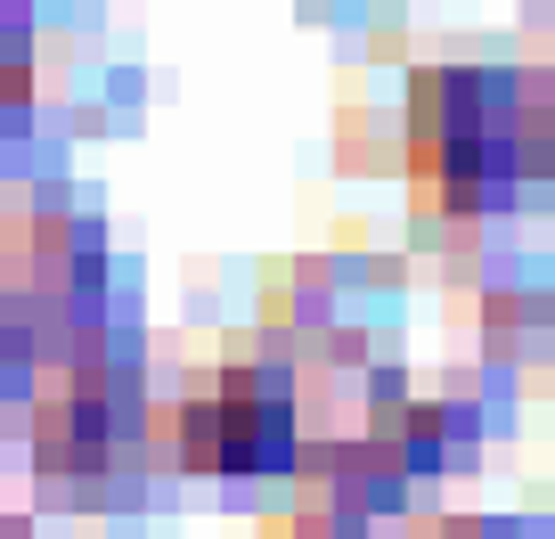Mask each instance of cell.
<instances>
[{
    "mask_svg": "<svg viewBox=\"0 0 555 539\" xmlns=\"http://www.w3.org/2000/svg\"><path fill=\"white\" fill-rule=\"evenodd\" d=\"M172 450L196 474H286L302 458L295 384L278 368H221L172 409Z\"/></svg>",
    "mask_w": 555,
    "mask_h": 539,
    "instance_id": "obj_1",
    "label": "cell"
},
{
    "mask_svg": "<svg viewBox=\"0 0 555 539\" xmlns=\"http://www.w3.org/2000/svg\"><path fill=\"white\" fill-rule=\"evenodd\" d=\"M139 434V400L122 376H106V368H82V376L50 384L34 409V458L41 474H57V483H82V474H106L122 458V441Z\"/></svg>",
    "mask_w": 555,
    "mask_h": 539,
    "instance_id": "obj_2",
    "label": "cell"
},
{
    "mask_svg": "<svg viewBox=\"0 0 555 539\" xmlns=\"http://www.w3.org/2000/svg\"><path fill=\"white\" fill-rule=\"evenodd\" d=\"M376 441L392 450V466L416 483V474L457 466V458L482 441V425H474V409L450 400V393H376Z\"/></svg>",
    "mask_w": 555,
    "mask_h": 539,
    "instance_id": "obj_3",
    "label": "cell"
},
{
    "mask_svg": "<svg viewBox=\"0 0 555 539\" xmlns=\"http://www.w3.org/2000/svg\"><path fill=\"white\" fill-rule=\"evenodd\" d=\"M555 328V295L547 286H490L482 295V335H490V351H531L539 335Z\"/></svg>",
    "mask_w": 555,
    "mask_h": 539,
    "instance_id": "obj_4",
    "label": "cell"
},
{
    "mask_svg": "<svg viewBox=\"0 0 555 539\" xmlns=\"http://www.w3.org/2000/svg\"><path fill=\"white\" fill-rule=\"evenodd\" d=\"M34 99V41L17 25H0V115H17Z\"/></svg>",
    "mask_w": 555,
    "mask_h": 539,
    "instance_id": "obj_5",
    "label": "cell"
},
{
    "mask_svg": "<svg viewBox=\"0 0 555 539\" xmlns=\"http://www.w3.org/2000/svg\"><path fill=\"white\" fill-rule=\"evenodd\" d=\"M522 140H531V180H555V74L539 82L531 123H522Z\"/></svg>",
    "mask_w": 555,
    "mask_h": 539,
    "instance_id": "obj_6",
    "label": "cell"
},
{
    "mask_svg": "<svg viewBox=\"0 0 555 539\" xmlns=\"http://www.w3.org/2000/svg\"><path fill=\"white\" fill-rule=\"evenodd\" d=\"M25 368H34V335H25V319L0 303V393H17Z\"/></svg>",
    "mask_w": 555,
    "mask_h": 539,
    "instance_id": "obj_7",
    "label": "cell"
},
{
    "mask_svg": "<svg viewBox=\"0 0 555 539\" xmlns=\"http://www.w3.org/2000/svg\"><path fill=\"white\" fill-rule=\"evenodd\" d=\"M434 539H515V523H499V515H457V523H441Z\"/></svg>",
    "mask_w": 555,
    "mask_h": 539,
    "instance_id": "obj_8",
    "label": "cell"
},
{
    "mask_svg": "<svg viewBox=\"0 0 555 539\" xmlns=\"http://www.w3.org/2000/svg\"><path fill=\"white\" fill-rule=\"evenodd\" d=\"M0 539H25V531H17V523H0Z\"/></svg>",
    "mask_w": 555,
    "mask_h": 539,
    "instance_id": "obj_9",
    "label": "cell"
},
{
    "mask_svg": "<svg viewBox=\"0 0 555 539\" xmlns=\"http://www.w3.org/2000/svg\"><path fill=\"white\" fill-rule=\"evenodd\" d=\"M547 418H555V376H547Z\"/></svg>",
    "mask_w": 555,
    "mask_h": 539,
    "instance_id": "obj_10",
    "label": "cell"
}]
</instances>
